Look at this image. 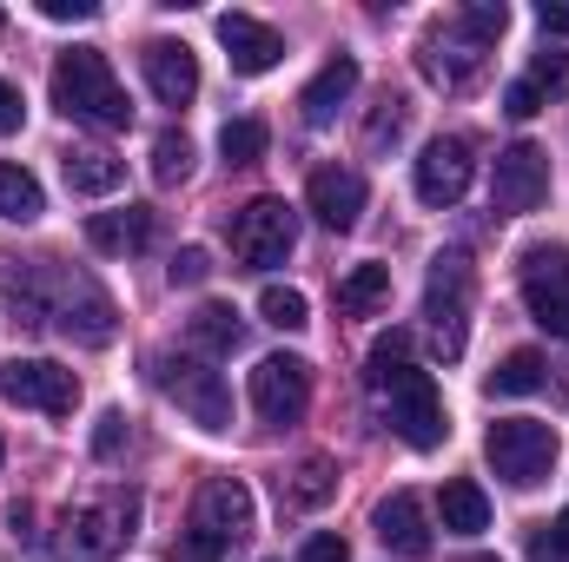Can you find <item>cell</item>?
Segmentation results:
<instances>
[{
	"label": "cell",
	"mask_w": 569,
	"mask_h": 562,
	"mask_svg": "<svg viewBox=\"0 0 569 562\" xmlns=\"http://www.w3.org/2000/svg\"><path fill=\"white\" fill-rule=\"evenodd\" d=\"M192 530H199V536H212L219 550H232V543L252 530V490H246V483H232V476L199 483V496H192Z\"/></svg>",
	"instance_id": "13"
},
{
	"label": "cell",
	"mask_w": 569,
	"mask_h": 562,
	"mask_svg": "<svg viewBox=\"0 0 569 562\" xmlns=\"http://www.w3.org/2000/svg\"><path fill=\"white\" fill-rule=\"evenodd\" d=\"M523 87H530L537 100H563L569 93V53H537L530 73H523Z\"/></svg>",
	"instance_id": "31"
},
{
	"label": "cell",
	"mask_w": 569,
	"mask_h": 562,
	"mask_svg": "<svg viewBox=\"0 0 569 562\" xmlns=\"http://www.w3.org/2000/svg\"><path fill=\"white\" fill-rule=\"evenodd\" d=\"M470 172H477L470 140H430L425 159H418V199L425 205H457L470 192Z\"/></svg>",
	"instance_id": "14"
},
{
	"label": "cell",
	"mask_w": 569,
	"mask_h": 562,
	"mask_svg": "<svg viewBox=\"0 0 569 562\" xmlns=\"http://www.w3.org/2000/svg\"><path fill=\"white\" fill-rule=\"evenodd\" d=\"M530 556H537V562H569V510L550 523V536H537V543H530Z\"/></svg>",
	"instance_id": "37"
},
{
	"label": "cell",
	"mask_w": 569,
	"mask_h": 562,
	"mask_svg": "<svg viewBox=\"0 0 569 562\" xmlns=\"http://www.w3.org/2000/svg\"><path fill=\"white\" fill-rule=\"evenodd\" d=\"M120 443H127V418H120V411H107L100 430H93V456H120Z\"/></svg>",
	"instance_id": "38"
},
{
	"label": "cell",
	"mask_w": 569,
	"mask_h": 562,
	"mask_svg": "<svg viewBox=\"0 0 569 562\" xmlns=\"http://www.w3.org/2000/svg\"><path fill=\"white\" fill-rule=\"evenodd\" d=\"M186 331H192V344H199L206 358H226V351H239V338H246V331H239V311H232V304H199Z\"/></svg>",
	"instance_id": "27"
},
{
	"label": "cell",
	"mask_w": 569,
	"mask_h": 562,
	"mask_svg": "<svg viewBox=\"0 0 569 562\" xmlns=\"http://www.w3.org/2000/svg\"><path fill=\"white\" fill-rule=\"evenodd\" d=\"M503 113H510V120H537V113H543V100H537V93H530V87L517 80V87L503 93Z\"/></svg>",
	"instance_id": "41"
},
{
	"label": "cell",
	"mask_w": 569,
	"mask_h": 562,
	"mask_svg": "<svg viewBox=\"0 0 569 562\" xmlns=\"http://www.w3.org/2000/svg\"><path fill=\"white\" fill-rule=\"evenodd\" d=\"M405 120H411V107L391 93V100H378V113H371V127H365V145H385V140H398L405 133Z\"/></svg>",
	"instance_id": "35"
},
{
	"label": "cell",
	"mask_w": 569,
	"mask_h": 562,
	"mask_svg": "<svg viewBox=\"0 0 569 562\" xmlns=\"http://www.w3.org/2000/svg\"><path fill=\"white\" fill-rule=\"evenodd\" d=\"M259 311H266V324H279V331H305V324H311V304H305V291H291V284H266V291H259Z\"/></svg>",
	"instance_id": "30"
},
{
	"label": "cell",
	"mask_w": 569,
	"mask_h": 562,
	"mask_svg": "<svg viewBox=\"0 0 569 562\" xmlns=\"http://www.w3.org/2000/svg\"><path fill=\"white\" fill-rule=\"evenodd\" d=\"M152 384L199 423V430H226L232 423V391L219 371H206L199 358H152Z\"/></svg>",
	"instance_id": "6"
},
{
	"label": "cell",
	"mask_w": 569,
	"mask_h": 562,
	"mask_svg": "<svg viewBox=\"0 0 569 562\" xmlns=\"http://www.w3.org/2000/svg\"><path fill=\"white\" fill-rule=\"evenodd\" d=\"M166 279L186 284V291H192V284H206V279H212V252H206V245H179V252H172V265H166Z\"/></svg>",
	"instance_id": "33"
},
{
	"label": "cell",
	"mask_w": 569,
	"mask_h": 562,
	"mask_svg": "<svg viewBox=\"0 0 569 562\" xmlns=\"http://www.w3.org/2000/svg\"><path fill=\"white\" fill-rule=\"evenodd\" d=\"M291 245H298V219H291V205L284 199H252V205H239L232 212V252L252 265V272H272L291 259Z\"/></svg>",
	"instance_id": "7"
},
{
	"label": "cell",
	"mask_w": 569,
	"mask_h": 562,
	"mask_svg": "<svg viewBox=\"0 0 569 562\" xmlns=\"http://www.w3.org/2000/svg\"><path fill=\"white\" fill-rule=\"evenodd\" d=\"M457 20H463V27H470V33H477L483 47H490V40H497V33L510 27V7H503V0H477V7H463Z\"/></svg>",
	"instance_id": "34"
},
{
	"label": "cell",
	"mask_w": 569,
	"mask_h": 562,
	"mask_svg": "<svg viewBox=\"0 0 569 562\" xmlns=\"http://www.w3.org/2000/svg\"><path fill=\"white\" fill-rule=\"evenodd\" d=\"M0 463H7V443H0Z\"/></svg>",
	"instance_id": "46"
},
{
	"label": "cell",
	"mask_w": 569,
	"mask_h": 562,
	"mask_svg": "<svg viewBox=\"0 0 569 562\" xmlns=\"http://www.w3.org/2000/svg\"><path fill=\"white\" fill-rule=\"evenodd\" d=\"M490 199H497V212H510V219H523V212H537L543 199H550V152L543 145H510L503 159H497V179H490Z\"/></svg>",
	"instance_id": "11"
},
{
	"label": "cell",
	"mask_w": 569,
	"mask_h": 562,
	"mask_svg": "<svg viewBox=\"0 0 569 562\" xmlns=\"http://www.w3.org/2000/svg\"><path fill=\"white\" fill-rule=\"evenodd\" d=\"M543 384H550L543 351H510V358L483 378V391H490V398H530V391H543Z\"/></svg>",
	"instance_id": "23"
},
{
	"label": "cell",
	"mask_w": 569,
	"mask_h": 562,
	"mask_svg": "<svg viewBox=\"0 0 569 562\" xmlns=\"http://www.w3.org/2000/svg\"><path fill=\"white\" fill-rule=\"evenodd\" d=\"M266 145H272V133H266L259 120H226V133H219L226 165H259V159H266Z\"/></svg>",
	"instance_id": "29"
},
{
	"label": "cell",
	"mask_w": 569,
	"mask_h": 562,
	"mask_svg": "<svg viewBox=\"0 0 569 562\" xmlns=\"http://www.w3.org/2000/svg\"><path fill=\"white\" fill-rule=\"evenodd\" d=\"M385 298H391V265H358V272L338 279V311L345 318H371Z\"/></svg>",
	"instance_id": "26"
},
{
	"label": "cell",
	"mask_w": 569,
	"mask_h": 562,
	"mask_svg": "<svg viewBox=\"0 0 569 562\" xmlns=\"http://www.w3.org/2000/svg\"><path fill=\"white\" fill-rule=\"evenodd\" d=\"M331 496H338V463L331 456H305L284 476V503H298V510H325Z\"/></svg>",
	"instance_id": "25"
},
{
	"label": "cell",
	"mask_w": 569,
	"mask_h": 562,
	"mask_svg": "<svg viewBox=\"0 0 569 562\" xmlns=\"http://www.w3.org/2000/svg\"><path fill=\"white\" fill-rule=\"evenodd\" d=\"M219 556H226V550H219L212 536H199V530H192V536H179V562H219Z\"/></svg>",
	"instance_id": "42"
},
{
	"label": "cell",
	"mask_w": 569,
	"mask_h": 562,
	"mask_svg": "<svg viewBox=\"0 0 569 562\" xmlns=\"http://www.w3.org/2000/svg\"><path fill=\"white\" fill-rule=\"evenodd\" d=\"M133 523H140V496L133 490H107V496H93V503H80L67 516L60 550H67V562H113L133 543Z\"/></svg>",
	"instance_id": "4"
},
{
	"label": "cell",
	"mask_w": 569,
	"mask_h": 562,
	"mask_svg": "<svg viewBox=\"0 0 569 562\" xmlns=\"http://www.w3.org/2000/svg\"><path fill=\"white\" fill-rule=\"evenodd\" d=\"M358 93V60L351 53H338V60H325L318 73H311V87L298 93V113H305V127H331L338 120V107Z\"/></svg>",
	"instance_id": "19"
},
{
	"label": "cell",
	"mask_w": 569,
	"mask_h": 562,
	"mask_svg": "<svg viewBox=\"0 0 569 562\" xmlns=\"http://www.w3.org/2000/svg\"><path fill=\"white\" fill-rule=\"evenodd\" d=\"M523 298H530V318H537L550 338H563V344H569V298L543 291V284H523Z\"/></svg>",
	"instance_id": "32"
},
{
	"label": "cell",
	"mask_w": 569,
	"mask_h": 562,
	"mask_svg": "<svg viewBox=\"0 0 569 562\" xmlns=\"http://www.w3.org/2000/svg\"><path fill=\"white\" fill-rule=\"evenodd\" d=\"M40 284H47V324H53L60 338L87 344V351L113 344V331H120V311H113V298L87 279V272H60V265L47 259V265H40Z\"/></svg>",
	"instance_id": "2"
},
{
	"label": "cell",
	"mask_w": 569,
	"mask_h": 562,
	"mask_svg": "<svg viewBox=\"0 0 569 562\" xmlns=\"http://www.w3.org/2000/svg\"><path fill=\"white\" fill-rule=\"evenodd\" d=\"M87 239H93L100 252H140V245H152V205L93 212V219H87Z\"/></svg>",
	"instance_id": "21"
},
{
	"label": "cell",
	"mask_w": 569,
	"mask_h": 562,
	"mask_svg": "<svg viewBox=\"0 0 569 562\" xmlns=\"http://www.w3.org/2000/svg\"><path fill=\"white\" fill-rule=\"evenodd\" d=\"M371 391L385 398L391 430H398L411 450H437V443L450 436V418H443V398H437V378H430V371H418V364L371 371Z\"/></svg>",
	"instance_id": "3"
},
{
	"label": "cell",
	"mask_w": 569,
	"mask_h": 562,
	"mask_svg": "<svg viewBox=\"0 0 569 562\" xmlns=\"http://www.w3.org/2000/svg\"><path fill=\"white\" fill-rule=\"evenodd\" d=\"M391 364H411V331H385L378 344H371V371H391ZM365 371V378H371Z\"/></svg>",
	"instance_id": "36"
},
{
	"label": "cell",
	"mask_w": 569,
	"mask_h": 562,
	"mask_svg": "<svg viewBox=\"0 0 569 562\" xmlns=\"http://www.w3.org/2000/svg\"><path fill=\"white\" fill-rule=\"evenodd\" d=\"M437 510H443V530H450V536H483V530H490V496H483V490H477L470 476L443 483Z\"/></svg>",
	"instance_id": "22"
},
{
	"label": "cell",
	"mask_w": 569,
	"mask_h": 562,
	"mask_svg": "<svg viewBox=\"0 0 569 562\" xmlns=\"http://www.w3.org/2000/svg\"><path fill=\"white\" fill-rule=\"evenodd\" d=\"M47 20H93V0H40Z\"/></svg>",
	"instance_id": "43"
},
{
	"label": "cell",
	"mask_w": 569,
	"mask_h": 562,
	"mask_svg": "<svg viewBox=\"0 0 569 562\" xmlns=\"http://www.w3.org/2000/svg\"><path fill=\"white\" fill-rule=\"evenodd\" d=\"M418 67H425L443 93H463V87L483 73V40H477L463 20H443V27H430V33H425V53H418Z\"/></svg>",
	"instance_id": "12"
},
{
	"label": "cell",
	"mask_w": 569,
	"mask_h": 562,
	"mask_svg": "<svg viewBox=\"0 0 569 562\" xmlns=\"http://www.w3.org/2000/svg\"><path fill=\"white\" fill-rule=\"evenodd\" d=\"M152 179H159V185H186V179H192V140H186V133L166 127V133L152 140Z\"/></svg>",
	"instance_id": "28"
},
{
	"label": "cell",
	"mask_w": 569,
	"mask_h": 562,
	"mask_svg": "<svg viewBox=\"0 0 569 562\" xmlns=\"http://www.w3.org/2000/svg\"><path fill=\"white\" fill-rule=\"evenodd\" d=\"M463 562H497V556H463Z\"/></svg>",
	"instance_id": "45"
},
{
	"label": "cell",
	"mask_w": 569,
	"mask_h": 562,
	"mask_svg": "<svg viewBox=\"0 0 569 562\" xmlns=\"http://www.w3.org/2000/svg\"><path fill=\"white\" fill-rule=\"evenodd\" d=\"M425 318H430L437 351H443V358H463V318H470V259H463V252H443V259L430 265Z\"/></svg>",
	"instance_id": "8"
},
{
	"label": "cell",
	"mask_w": 569,
	"mask_h": 562,
	"mask_svg": "<svg viewBox=\"0 0 569 562\" xmlns=\"http://www.w3.org/2000/svg\"><path fill=\"white\" fill-rule=\"evenodd\" d=\"M305 205L318 212V225L351 232L358 212H365V179H358L351 165H318V172L305 179Z\"/></svg>",
	"instance_id": "15"
},
{
	"label": "cell",
	"mask_w": 569,
	"mask_h": 562,
	"mask_svg": "<svg viewBox=\"0 0 569 562\" xmlns=\"http://www.w3.org/2000/svg\"><path fill=\"white\" fill-rule=\"evenodd\" d=\"M60 172H67V185L87 192V199H107V192L127 185V165H120L107 145H73V152H60Z\"/></svg>",
	"instance_id": "20"
},
{
	"label": "cell",
	"mask_w": 569,
	"mask_h": 562,
	"mask_svg": "<svg viewBox=\"0 0 569 562\" xmlns=\"http://www.w3.org/2000/svg\"><path fill=\"white\" fill-rule=\"evenodd\" d=\"M537 20H543L550 33H569V7H557V0H543V7H537Z\"/></svg>",
	"instance_id": "44"
},
{
	"label": "cell",
	"mask_w": 569,
	"mask_h": 562,
	"mask_svg": "<svg viewBox=\"0 0 569 562\" xmlns=\"http://www.w3.org/2000/svg\"><path fill=\"white\" fill-rule=\"evenodd\" d=\"M0 398L20 404V411H47V418H67L80 404V378L53 358H13L0 371Z\"/></svg>",
	"instance_id": "9"
},
{
	"label": "cell",
	"mask_w": 569,
	"mask_h": 562,
	"mask_svg": "<svg viewBox=\"0 0 569 562\" xmlns=\"http://www.w3.org/2000/svg\"><path fill=\"white\" fill-rule=\"evenodd\" d=\"M40 212H47V192H40V179H33L27 165L0 159V219H13V225H33Z\"/></svg>",
	"instance_id": "24"
},
{
	"label": "cell",
	"mask_w": 569,
	"mask_h": 562,
	"mask_svg": "<svg viewBox=\"0 0 569 562\" xmlns=\"http://www.w3.org/2000/svg\"><path fill=\"white\" fill-rule=\"evenodd\" d=\"M20 120H27V100H20V87H13V80H0V140H7V133H20Z\"/></svg>",
	"instance_id": "39"
},
{
	"label": "cell",
	"mask_w": 569,
	"mask_h": 562,
	"mask_svg": "<svg viewBox=\"0 0 569 562\" xmlns=\"http://www.w3.org/2000/svg\"><path fill=\"white\" fill-rule=\"evenodd\" d=\"M483 456H490V470L510 483V490H530V483H543L550 476V463H557V430L537 418H503L483 430Z\"/></svg>",
	"instance_id": "5"
},
{
	"label": "cell",
	"mask_w": 569,
	"mask_h": 562,
	"mask_svg": "<svg viewBox=\"0 0 569 562\" xmlns=\"http://www.w3.org/2000/svg\"><path fill=\"white\" fill-rule=\"evenodd\" d=\"M252 411L259 423H298L311 411V364L305 358H259V371H252Z\"/></svg>",
	"instance_id": "10"
},
{
	"label": "cell",
	"mask_w": 569,
	"mask_h": 562,
	"mask_svg": "<svg viewBox=\"0 0 569 562\" xmlns=\"http://www.w3.org/2000/svg\"><path fill=\"white\" fill-rule=\"evenodd\" d=\"M219 47H226L232 73H272L284 60V40L266 20H252V13H226V20H219Z\"/></svg>",
	"instance_id": "17"
},
{
	"label": "cell",
	"mask_w": 569,
	"mask_h": 562,
	"mask_svg": "<svg viewBox=\"0 0 569 562\" xmlns=\"http://www.w3.org/2000/svg\"><path fill=\"white\" fill-rule=\"evenodd\" d=\"M298 562H351V550H345V536H331V530H318L311 543H305V556Z\"/></svg>",
	"instance_id": "40"
},
{
	"label": "cell",
	"mask_w": 569,
	"mask_h": 562,
	"mask_svg": "<svg viewBox=\"0 0 569 562\" xmlns=\"http://www.w3.org/2000/svg\"><path fill=\"white\" fill-rule=\"evenodd\" d=\"M53 107H60L67 120L107 127V133L133 127V100H127V87L113 80V67H107L100 47H73V53L53 60Z\"/></svg>",
	"instance_id": "1"
},
{
	"label": "cell",
	"mask_w": 569,
	"mask_h": 562,
	"mask_svg": "<svg viewBox=\"0 0 569 562\" xmlns=\"http://www.w3.org/2000/svg\"><path fill=\"white\" fill-rule=\"evenodd\" d=\"M140 67H146V87H152L159 107H186L199 93V60H192L186 40H146Z\"/></svg>",
	"instance_id": "16"
},
{
	"label": "cell",
	"mask_w": 569,
	"mask_h": 562,
	"mask_svg": "<svg viewBox=\"0 0 569 562\" xmlns=\"http://www.w3.org/2000/svg\"><path fill=\"white\" fill-rule=\"evenodd\" d=\"M371 530H378V543H385V550H398V556H430L425 503H418L411 490L385 496V503H378V516H371Z\"/></svg>",
	"instance_id": "18"
}]
</instances>
